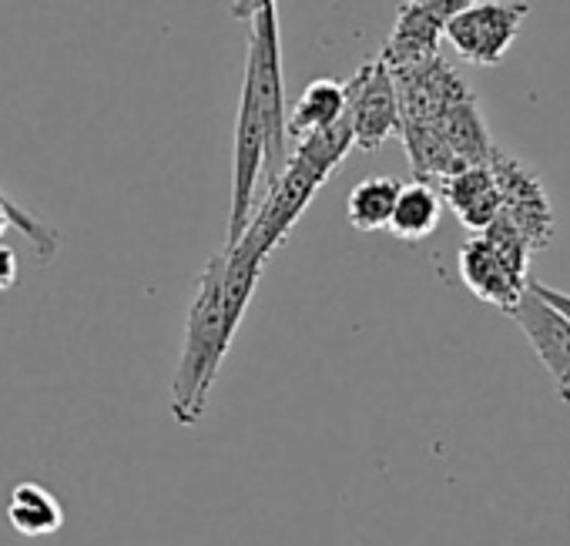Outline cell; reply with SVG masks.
Here are the masks:
<instances>
[{"label": "cell", "instance_id": "cell-1", "mask_svg": "<svg viewBox=\"0 0 570 546\" xmlns=\"http://www.w3.org/2000/svg\"><path fill=\"white\" fill-rule=\"evenodd\" d=\"M248 38V64L242 81V105L235 121V148H232V215L228 238L235 245L245 231V221L255 208L258 178L268 181L285 165V81H282V51H278V24L275 8L258 11Z\"/></svg>", "mask_w": 570, "mask_h": 546}, {"label": "cell", "instance_id": "cell-2", "mask_svg": "<svg viewBox=\"0 0 570 546\" xmlns=\"http://www.w3.org/2000/svg\"><path fill=\"white\" fill-rule=\"evenodd\" d=\"M296 155L285 158L282 171L268 181L265 198L258 201V208H252L245 231L238 235L235 245L225 248H238L255 261H268V255L289 238V231L296 228V221L306 215V208L313 205L316 191L333 178V171L346 161L350 148H353V128L350 118L320 128L313 135H306L303 141H296Z\"/></svg>", "mask_w": 570, "mask_h": 546}, {"label": "cell", "instance_id": "cell-3", "mask_svg": "<svg viewBox=\"0 0 570 546\" xmlns=\"http://www.w3.org/2000/svg\"><path fill=\"white\" fill-rule=\"evenodd\" d=\"M238 329L228 322L225 312V289H222V251H215L202 271L195 299L188 306L185 343L171 379L168 409L178 426H198L208 413V399L218 379V369L235 343Z\"/></svg>", "mask_w": 570, "mask_h": 546}, {"label": "cell", "instance_id": "cell-4", "mask_svg": "<svg viewBox=\"0 0 570 546\" xmlns=\"http://www.w3.org/2000/svg\"><path fill=\"white\" fill-rule=\"evenodd\" d=\"M487 168H490L497 195H500V215L523 235L530 251H543L553 241L557 218H553V205H550L537 171L530 165H523L517 155L503 151L500 145L490 148Z\"/></svg>", "mask_w": 570, "mask_h": 546}, {"label": "cell", "instance_id": "cell-5", "mask_svg": "<svg viewBox=\"0 0 570 546\" xmlns=\"http://www.w3.org/2000/svg\"><path fill=\"white\" fill-rule=\"evenodd\" d=\"M527 18L530 8L523 0H476L473 8L446 21L443 38L463 61L476 68H493L507 58Z\"/></svg>", "mask_w": 570, "mask_h": 546}, {"label": "cell", "instance_id": "cell-6", "mask_svg": "<svg viewBox=\"0 0 570 546\" xmlns=\"http://www.w3.org/2000/svg\"><path fill=\"white\" fill-rule=\"evenodd\" d=\"M346 118L353 128V145L376 151L393 135H400V98L390 64L376 54L346 85Z\"/></svg>", "mask_w": 570, "mask_h": 546}, {"label": "cell", "instance_id": "cell-7", "mask_svg": "<svg viewBox=\"0 0 570 546\" xmlns=\"http://www.w3.org/2000/svg\"><path fill=\"white\" fill-rule=\"evenodd\" d=\"M473 4L476 0H406V4L396 11L393 34L383 44L380 58L390 68H403V64L423 61L430 54H440L446 21Z\"/></svg>", "mask_w": 570, "mask_h": 546}, {"label": "cell", "instance_id": "cell-8", "mask_svg": "<svg viewBox=\"0 0 570 546\" xmlns=\"http://www.w3.org/2000/svg\"><path fill=\"white\" fill-rule=\"evenodd\" d=\"M507 316L520 326V332L533 346L537 359L543 363V369L550 373V379L557 386V396L563 403H570V322L553 306H547L530 289V282H527V292L517 299V306Z\"/></svg>", "mask_w": 570, "mask_h": 546}, {"label": "cell", "instance_id": "cell-9", "mask_svg": "<svg viewBox=\"0 0 570 546\" xmlns=\"http://www.w3.org/2000/svg\"><path fill=\"white\" fill-rule=\"evenodd\" d=\"M460 279L480 302H487L500 312H510L530 282L523 271H517L483 235H473L470 241H463Z\"/></svg>", "mask_w": 570, "mask_h": 546}, {"label": "cell", "instance_id": "cell-10", "mask_svg": "<svg viewBox=\"0 0 570 546\" xmlns=\"http://www.w3.org/2000/svg\"><path fill=\"white\" fill-rule=\"evenodd\" d=\"M443 198V205L460 218L463 228H470L473 235L483 231L497 215H500V195L493 185V175L487 165H470L443 181L433 185Z\"/></svg>", "mask_w": 570, "mask_h": 546}, {"label": "cell", "instance_id": "cell-11", "mask_svg": "<svg viewBox=\"0 0 570 546\" xmlns=\"http://www.w3.org/2000/svg\"><path fill=\"white\" fill-rule=\"evenodd\" d=\"M343 118H346V85L333 78H320L303 91L293 115H285V138L303 141L306 135L330 128Z\"/></svg>", "mask_w": 570, "mask_h": 546}, {"label": "cell", "instance_id": "cell-12", "mask_svg": "<svg viewBox=\"0 0 570 546\" xmlns=\"http://www.w3.org/2000/svg\"><path fill=\"white\" fill-rule=\"evenodd\" d=\"M440 218H443L440 191L426 181H410L396 195L386 231H393L400 241H423L436 231Z\"/></svg>", "mask_w": 570, "mask_h": 546}, {"label": "cell", "instance_id": "cell-13", "mask_svg": "<svg viewBox=\"0 0 570 546\" xmlns=\"http://www.w3.org/2000/svg\"><path fill=\"white\" fill-rule=\"evenodd\" d=\"M8 523L21 536H51L65 526V509L41 483H18L8 496Z\"/></svg>", "mask_w": 570, "mask_h": 546}, {"label": "cell", "instance_id": "cell-14", "mask_svg": "<svg viewBox=\"0 0 570 546\" xmlns=\"http://www.w3.org/2000/svg\"><path fill=\"white\" fill-rule=\"evenodd\" d=\"M400 188H403V181L400 178H390V175L360 181L350 191V201H346L350 225L356 231H386Z\"/></svg>", "mask_w": 570, "mask_h": 546}, {"label": "cell", "instance_id": "cell-15", "mask_svg": "<svg viewBox=\"0 0 570 546\" xmlns=\"http://www.w3.org/2000/svg\"><path fill=\"white\" fill-rule=\"evenodd\" d=\"M0 205H4L8 211H11V228H18L28 241H31V248L38 251V258L41 261H51L55 255H58V248H61V238H58V231L48 225V221H41V218H35L28 208H21L4 188H0Z\"/></svg>", "mask_w": 570, "mask_h": 546}, {"label": "cell", "instance_id": "cell-16", "mask_svg": "<svg viewBox=\"0 0 570 546\" xmlns=\"http://www.w3.org/2000/svg\"><path fill=\"white\" fill-rule=\"evenodd\" d=\"M18 276H21V265H18L14 248L0 241V292H11L18 286Z\"/></svg>", "mask_w": 570, "mask_h": 546}, {"label": "cell", "instance_id": "cell-17", "mask_svg": "<svg viewBox=\"0 0 570 546\" xmlns=\"http://www.w3.org/2000/svg\"><path fill=\"white\" fill-rule=\"evenodd\" d=\"M530 289L547 302V306H553L567 322H570V296L567 292H560V289H550V286H543V282H530Z\"/></svg>", "mask_w": 570, "mask_h": 546}, {"label": "cell", "instance_id": "cell-18", "mask_svg": "<svg viewBox=\"0 0 570 546\" xmlns=\"http://www.w3.org/2000/svg\"><path fill=\"white\" fill-rule=\"evenodd\" d=\"M11 228V211L4 208V205H0V235H4Z\"/></svg>", "mask_w": 570, "mask_h": 546}]
</instances>
